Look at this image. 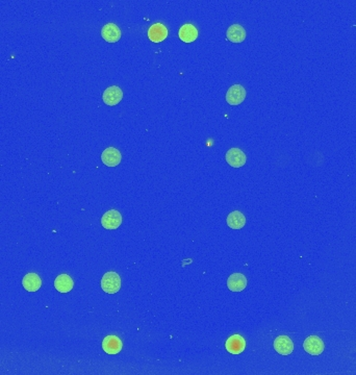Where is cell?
<instances>
[{
    "label": "cell",
    "mask_w": 356,
    "mask_h": 375,
    "mask_svg": "<svg viewBox=\"0 0 356 375\" xmlns=\"http://www.w3.org/2000/svg\"><path fill=\"white\" fill-rule=\"evenodd\" d=\"M101 288L107 294H116L121 288L120 275L114 271L106 272L101 279Z\"/></svg>",
    "instance_id": "1"
},
{
    "label": "cell",
    "mask_w": 356,
    "mask_h": 375,
    "mask_svg": "<svg viewBox=\"0 0 356 375\" xmlns=\"http://www.w3.org/2000/svg\"><path fill=\"white\" fill-rule=\"evenodd\" d=\"M246 98V90L241 85L231 86L226 93V101L230 105H239Z\"/></svg>",
    "instance_id": "2"
},
{
    "label": "cell",
    "mask_w": 356,
    "mask_h": 375,
    "mask_svg": "<svg viewBox=\"0 0 356 375\" xmlns=\"http://www.w3.org/2000/svg\"><path fill=\"white\" fill-rule=\"evenodd\" d=\"M122 224V216L116 210L107 211L101 218V225L105 229H117Z\"/></svg>",
    "instance_id": "3"
},
{
    "label": "cell",
    "mask_w": 356,
    "mask_h": 375,
    "mask_svg": "<svg viewBox=\"0 0 356 375\" xmlns=\"http://www.w3.org/2000/svg\"><path fill=\"white\" fill-rule=\"evenodd\" d=\"M324 342L317 336H309L303 343L304 350L312 355H320L324 351Z\"/></svg>",
    "instance_id": "4"
},
{
    "label": "cell",
    "mask_w": 356,
    "mask_h": 375,
    "mask_svg": "<svg viewBox=\"0 0 356 375\" xmlns=\"http://www.w3.org/2000/svg\"><path fill=\"white\" fill-rule=\"evenodd\" d=\"M226 162L234 168L243 167L247 162L246 154L240 148H231L226 152Z\"/></svg>",
    "instance_id": "5"
},
{
    "label": "cell",
    "mask_w": 356,
    "mask_h": 375,
    "mask_svg": "<svg viewBox=\"0 0 356 375\" xmlns=\"http://www.w3.org/2000/svg\"><path fill=\"white\" fill-rule=\"evenodd\" d=\"M225 348L231 354H240L246 348V341L241 335H234L227 339Z\"/></svg>",
    "instance_id": "6"
},
{
    "label": "cell",
    "mask_w": 356,
    "mask_h": 375,
    "mask_svg": "<svg viewBox=\"0 0 356 375\" xmlns=\"http://www.w3.org/2000/svg\"><path fill=\"white\" fill-rule=\"evenodd\" d=\"M122 98H123V92L117 86H112V87L106 88L102 94L103 102L110 106L118 104L122 100Z\"/></svg>",
    "instance_id": "7"
},
{
    "label": "cell",
    "mask_w": 356,
    "mask_h": 375,
    "mask_svg": "<svg viewBox=\"0 0 356 375\" xmlns=\"http://www.w3.org/2000/svg\"><path fill=\"white\" fill-rule=\"evenodd\" d=\"M122 155L115 147H108L101 153V161L107 167H116L120 164Z\"/></svg>",
    "instance_id": "8"
},
{
    "label": "cell",
    "mask_w": 356,
    "mask_h": 375,
    "mask_svg": "<svg viewBox=\"0 0 356 375\" xmlns=\"http://www.w3.org/2000/svg\"><path fill=\"white\" fill-rule=\"evenodd\" d=\"M102 348L107 354H118L123 348V344L117 336H107L102 341Z\"/></svg>",
    "instance_id": "9"
},
{
    "label": "cell",
    "mask_w": 356,
    "mask_h": 375,
    "mask_svg": "<svg viewBox=\"0 0 356 375\" xmlns=\"http://www.w3.org/2000/svg\"><path fill=\"white\" fill-rule=\"evenodd\" d=\"M274 349L281 355H289L294 350V343L288 336H279L274 341Z\"/></svg>",
    "instance_id": "10"
},
{
    "label": "cell",
    "mask_w": 356,
    "mask_h": 375,
    "mask_svg": "<svg viewBox=\"0 0 356 375\" xmlns=\"http://www.w3.org/2000/svg\"><path fill=\"white\" fill-rule=\"evenodd\" d=\"M121 30L115 23H107L101 29V36L107 43H116L121 38Z\"/></svg>",
    "instance_id": "11"
},
{
    "label": "cell",
    "mask_w": 356,
    "mask_h": 375,
    "mask_svg": "<svg viewBox=\"0 0 356 375\" xmlns=\"http://www.w3.org/2000/svg\"><path fill=\"white\" fill-rule=\"evenodd\" d=\"M247 287V278L242 273L231 274L227 279V288L231 292H242Z\"/></svg>",
    "instance_id": "12"
},
{
    "label": "cell",
    "mask_w": 356,
    "mask_h": 375,
    "mask_svg": "<svg viewBox=\"0 0 356 375\" xmlns=\"http://www.w3.org/2000/svg\"><path fill=\"white\" fill-rule=\"evenodd\" d=\"M168 37V29L163 23H156L148 29V38L154 42L160 43Z\"/></svg>",
    "instance_id": "13"
},
{
    "label": "cell",
    "mask_w": 356,
    "mask_h": 375,
    "mask_svg": "<svg viewBox=\"0 0 356 375\" xmlns=\"http://www.w3.org/2000/svg\"><path fill=\"white\" fill-rule=\"evenodd\" d=\"M226 37L232 43H242L246 39V30L240 24H232L227 29Z\"/></svg>",
    "instance_id": "14"
},
{
    "label": "cell",
    "mask_w": 356,
    "mask_h": 375,
    "mask_svg": "<svg viewBox=\"0 0 356 375\" xmlns=\"http://www.w3.org/2000/svg\"><path fill=\"white\" fill-rule=\"evenodd\" d=\"M22 285L28 292H37L42 286V279L37 273H28L23 277Z\"/></svg>",
    "instance_id": "15"
},
{
    "label": "cell",
    "mask_w": 356,
    "mask_h": 375,
    "mask_svg": "<svg viewBox=\"0 0 356 375\" xmlns=\"http://www.w3.org/2000/svg\"><path fill=\"white\" fill-rule=\"evenodd\" d=\"M178 37L185 43H192L198 38V29L193 24H184L178 31Z\"/></svg>",
    "instance_id": "16"
},
{
    "label": "cell",
    "mask_w": 356,
    "mask_h": 375,
    "mask_svg": "<svg viewBox=\"0 0 356 375\" xmlns=\"http://www.w3.org/2000/svg\"><path fill=\"white\" fill-rule=\"evenodd\" d=\"M74 287V281L68 274H60L54 280V288L60 293H68Z\"/></svg>",
    "instance_id": "17"
},
{
    "label": "cell",
    "mask_w": 356,
    "mask_h": 375,
    "mask_svg": "<svg viewBox=\"0 0 356 375\" xmlns=\"http://www.w3.org/2000/svg\"><path fill=\"white\" fill-rule=\"evenodd\" d=\"M227 225L231 229H241L246 224V218L243 213L239 211L231 212L227 217Z\"/></svg>",
    "instance_id": "18"
}]
</instances>
